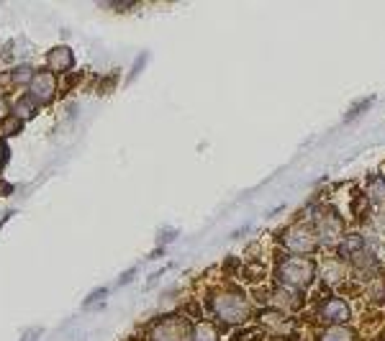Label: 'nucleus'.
Here are the masks:
<instances>
[{
	"mask_svg": "<svg viewBox=\"0 0 385 341\" xmlns=\"http://www.w3.org/2000/svg\"><path fill=\"white\" fill-rule=\"evenodd\" d=\"M342 257H345L357 272H362V275H375L377 260H375V254L370 252V246L365 244V239H362L360 234L342 236Z\"/></svg>",
	"mask_w": 385,
	"mask_h": 341,
	"instance_id": "3",
	"label": "nucleus"
},
{
	"mask_svg": "<svg viewBox=\"0 0 385 341\" xmlns=\"http://www.w3.org/2000/svg\"><path fill=\"white\" fill-rule=\"evenodd\" d=\"M44 65L52 74H65L74 67V51L67 44H57L44 54Z\"/></svg>",
	"mask_w": 385,
	"mask_h": 341,
	"instance_id": "10",
	"label": "nucleus"
},
{
	"mask_svg": "<svg viewBox=\"0 0 385 341\" xmlns=\"http://www.w3.org/2000/svg\"><path fill=\"white\" fill-rule=\"evenodd\" d=\"M321 318H324V321H347V318H349V306H347L345 301L334 298V301L324 303Z\"/></svg>",
	"mask_w": 385,
	"mask_h": 341,
	"instance_id": "12",
	"label": "nucleus"
},
{
	"mask_svg": "<svg viewBox=\"0 0 385 341\" xmlns=\"http://www.w3.org/2000/svg\"><path fill=\"white\" fill-rule=\"evenodd\" d=\"M21 131H24V123L18 121V118H13V116H8L6 121H0V138H13Z\"/></svg>",
	"mask_w": 385,
	"mask_h": 341,
	"instance_id": "17",
	"label": "nucleus"
},
{
	"mask_svg": "<svg viewBox=\"0 0 385 341\" xmlns=\"http://www.w3.org/2000/svg\"><path fill=\"white\" fill-rule=\"evenodd\" d=\"M313 277H316V262L306 260V257H288L278 264L280 285L293 287V290L308 287L313 283Z\"/></svg>",
	"mask_w": 385,
	"mask_h": 341,
	"instance_id": "2",
	"label": "nucleus"
},
{
	"mask_svg": "<svg viewBox=\"0 0 385 341\" xmlns=\"http://www.w3.org/2000/svg\"><path fill=\"white\" fill-rule=\"evenodd\" d=\"M36 113H39V106H36V103H33L29 95H18L16 100L10 103V116H13V118H18L21 123L31 121Z\"/></svg>",
	"mask_w": 385,
	"mask_h": 341,
	"instance_id": "11",
	"label": "nucleus"
},
{
	"mask_svg": "<svg viewBox=\"0 0 385 341\" xmlns=\"http://www.w3.org/2000/svg\"><path fill=\"white\" fill-rule=\"evenodd\" d=\"M147 59H149V54L147 51H141L139 57H136V62H134V67H132V72H129V80H136V74L144 70V65H147Z\"/></svg>",
	"mask_w": 385,
	"mask_h": 341,
	"instance_id": "18",
	"label": "nucleus"
},
{
	"mask_svg": "<svg viewBox=\"0 0 385 341\" xmlns=\"http://www.w3.org/2000/svg\"><path fill=\"white\" fill-rule=\"evenodd\" d=\"M265 303L270 310H278V313H293V310L301 308V295L293 290V287H285V285H278L272 287L267 295H265Z\"/></svg>",
	"mask_w": 385,
	"mask_h": 341,
	"instance_id": "7",
	"label": "nucleus"
},
{
	"mask_svg": "<svg viewBox=\"0 0 385 341\" xmlns=\"http://www.w3.org/2000/svg\"><path fill=\"white\" fill-rule=\"evenodd\" d=\"M10 116V103H6V95L0 93V121H6Z\"/></svg>",
	"mask_w": 385,
	"mask_h": 341,
	"instance_id": "21",
	"label": "nucleus"
},
{
	"mask_svg": "<svg viewBox=\"0 0 385 341\" xmlns=\"http://www.w3.org/2000/svg\"><path fill=\"white\" fill-rule=\"evenodd\" d=\"M149 341H193V324L185 316H164L152 324Z\"/></svg>",
	"mask_w": 385,
	"mask_h": 341,
	"instance_id": "4",
	"label": "nucleus"
},
{
	"mask_svg": "<svg viewBox=\"0 0 385 341\" xmlns=\"http://www.w3.org/2000/svg\"><path fill=\"white\" fill-rule=\"evenodd\" d=\"M260 326L267 333L278 336V339H288L295 331L293 318H288L285 313H278V310H265V313H260Z\"/></svg>",
	"mask_w": 385,
	"mask_h": 341,
	"instance_id": "9",
	"label": "nucleus"
},
{
	"mask_svg": "<svg viewBox=\"0 0 385 341\" xmlns=\"http://www.w3.org/2000/svg\"><path fill=\"white\" fill-rule=\"evenodd\" d=\"M6 157H8V152H6V144L0 141V170H3V162H6Z\"/></svg>",
	"mask_w": 385,
	"mask_h": 341,
	"instance_id": "24",
	"label": "nucleus"
},
{
	"mask_svg": "<svg viewBox=\"0 0 385 341\" xmlns=\"http://www.w3.org/2000/svg\"><path fill=\"white\" fill-rule=\"evenodd\" d=\"M193 341H219V331H216V326L208 324V321L196 324L193 326Z\"/></svg>",
	"mask_w": 385,
	"mask_h": 341,
	"instance_id": "16",
	"label": "nucleus"
},
{
	"mask_svg": "<svg viewBox=\"0 0 385 341\" xmlns=\"http://www.w3.org/2000/svg\"><path fill=\"white\" fill-rule=\"evenodd\" d=\"M357 333L349 326H331V328H324L319 341H354Z\"/></svg>",
	"mask_w": 385,
	"mask_h": 341,
	"instance_id": "13",
	"label": "nucleus"
},
{
	"mask_svg": "<svg viewBox=\"0 0 385 341\" xmlns=\"http://www.w3.org/2000/svg\"><path fill=\"white\" fill-rule=\"evenodd\" d=\"M33 72H36V70H33L31 65L21 62L18 67H13V70H10V80H13V85H16V88H29V82H31Z\"/></svg>",
	"mask_w": 385,
	"mask_h": 341,
	"instance_id": "15",
	"label": "nucleus"
},
{
	"mask_svg": "<svg viewBox=\"0 0 385 341\" xmlns=\"http://www.w3.org/2000/svg\"><path fill=\"white\" fill-rule=\"evenodd\" d=\"M39 336H41V328H33L31 333H26L24 341H36V339H39Z\"/></svg>",
	"mask_w": 385,
	"mask_h": 341,
	"instance_id": "23",
	"label": "nucleus"
},
{
	"mask_svg": "<svg viewBox=\"0 0 385 341\" xmlns=\"http://www.w3.org/2000/svg\"><path fill=\"white\" fill-rule=\"evenodd\" d=\"M324 277L329 283H342L347 277V264L342 260H327L324 262Z\"/></svg>",
	"mask_w": 385,
	"mask_h": 341,
	"instance_id": "14",
	"label": "nucleus"
},
{
	"mask_svg": "<svg viewBox=\"0 0 385 341\" xmlns=\"http://www.w3.org/2000/svg\"><path fill=\"white\" fill-rule=\"evenodd\" d=\"M106 295H108V287H100V290L91 292V295H88V298H85V303H82V306H85V308H91L93 303H95V301H100V298H106Z\"/></svg>",
	"mask_w": 385,
	"mask_h": 341,
	"instance_id": "19",
	"label": "nucleus"
},
{
	"mask_svg": "<svg viewBox=\"0 0 385 341\" xmlns=\"http://www.w3.org/2000/svg\"><path fill=\"white\" fill-rule=\"evenodd\" d=\"M283 246L288 252H293L295 257H304V254H311L319 249V236H316V228L311 223H293L288 228L285 239H283Z\"/></svg>",
	"mask_w": 385,
	"mask_h": 341,
	"instance_id": "5",
	"label": "nucleus"
},
{
	"mask_svg": "<svg viewBox=\"0 0 385 341\" xmlns=\"http://www.w3.org/2000/svg\"><path fill=\"white\" fill-rule=\"evenodd\" d=\"M136 272H139V267H132L129 272H123V275L118 277V285H129V283L134 280V277H136Z\"/></svg>",
	"mask_w": 385,
	"mask_h": 341,
	"instance_id": "22",
	"label": "nucleus"
},
{
	"mask_svg": "<svg viewBox=\"0 0 385 341\" xmlns=\"http://www.w3.org/2000/svg\"><path fill=\"white\" fill-rule=\"evenodd\" d=\"M313 228L321 246H334L336 241H342V221L336 219V213H321Z\"/></svg>",
	"mask_w": 385,
	"mask_h": 341,
	"instance_id": "8",
	"label": "nucleus"
},
{
	"mask_svg": "<svg viewBox=\"0 0 385 341\" xmlns=\"http://www.w3.org/2000/svg\"><path fill=\"white\" fill-rule=\"evenodd\" d=\"M370 190H372V195H375L377 200H385V182H372V185H370Z\"/></svg>",
	"mask_w": 385,
	"mask_h": 341,
	"instance_id": "20",
	"label": "nucleus"
},
{
	"mask_svg": "<svg viewBox=\"0 0 385 341\" xmlns=\"http://www.w3.org/2000/svg\"><path fill=\"white\" fill-rule=\"evenodd\" d=\"M59 93V82H57V74H52L49 70H36L26 88V95L31 97L36 106H52L54 97Z\"/></svg>",
	"mask_w": 385,
	"mask_h": 341,
	"instance_id": "6",
	"label": "nucleus"
},
{
	"mask_svg": "<svg viewBox=\"0 0 385 341\" xmlns=\"http://www.w3.org/2000/svg\"><path fill=\"white\" fill-rule=\"evenodd\" d=\"M211 310L226 326H242L252 316V306L242 290H216L211 295Z\"/></svg>",
	"mask_w": 385,
	"mask_h": 341,
	"instance_id": "1",
	"label": "nucleus"
}]
</instances>
